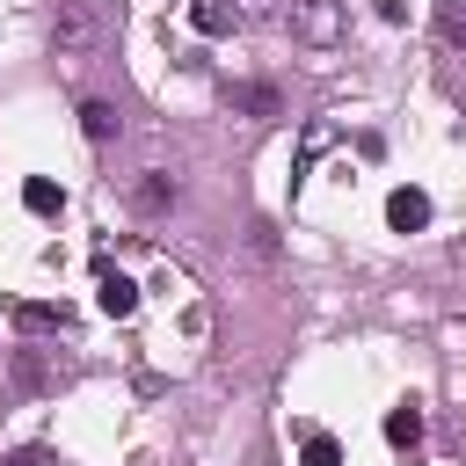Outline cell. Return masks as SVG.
Wrapping results in <instances>:
<instances>
[{
    "label": "cell",
    "mask_w": 466,
    "mask_h": 466,
    "mask_svg": "<svg viewBox=\"0 0 466 466\" xmlns=\"http://www.w3.org/2000/svg\"><path fill=\"white\" fill-rule=\"evenodd\" d=\"M284 22L306 51H328L342 44V0H284Z\"/></svg>",
    "instance_id": "cell-1"
},
{
    "label": "cell",
    "mask_w": 466,
    "mask_h": 466,
    "mask_svg": "<svg viewBox=\"0 0 466 466\" xmlns=\"http://www.w3.org/2000/svg\"><path fill=\"white\" fill-rule=\"evenodd\" d=\"M386 226H393V233H422V226H430V189L400 182V189L386 197Z\"/></svg>",
    "instance_id": "cell-2"
},
{
    "label": "cell",
    "mask_w": 466,
    "mask_h": 466,
    "mask_svg": "<svg viewBox=\"0 0 466 466\" xmlns=\"http://www.w3.org/2000/svg\"><path fill=\"white\" fill-rule=\"evenodd\" d=\"M95 306H102L109 320H131V313H138V284H131V277H116V269L102 262V277H95Z\"/></svg>",
    "instance_id": "cell-3"
},
{
    "label": "cell",
    "mask_w": 466,
    "mask_h": 466,
    "mask_svg": "<svg viewBox=\"0 0 466 466\" xmlns=\"http://www.w3.org/2000/svg\"><path fill=\"white\" fill-rule=\"evenodd\" d=\"M15 386L22 393H51V386H66V364H51L36 350H15Z\"/></svg>",
    "instance_id": "cell-4"
},
{
    "label": "cell",
    "mask_w": 466,
    "mask_h": 466,
    "mask_svg": "<svg viewBox=\"0 0 466 466\" xmlns=\"http://www.w3.org/2000/svg\"><path fill=\"white\" fill-rule=\"evenodd\" d=\"M51 44H58V51H87V44H95V15H87L80 0H73V7H58V22H51Z\"/></svg>",
    "instance_id": "cell-5"
},
{
    "label": "cell",
    "mask_w": 466,
    "mask_h": 466,
    "mask_svg": "<svg viewBox=\"0 0 466 466\" xmlns=\"http://www.w3.org/2000/svg\"><path fill=\"white\" fill-rule=\"evenodd\" d=\"M15 328H22V335H66V328H73V313H66V306L29 299V306H15Z\"/></svg>",
    "instance_id": "cell-6"
},
{
    "label": "cell",
    "mask_w": 466,
    "mask_h": 466,
    "mask_svg": "<svg viewBox=\"0 0 466 466\" xmlns=\"http://www.w3.org/2000/svg\"><path fill=\"white\" fill-rule=\"evenodd\" d=\"M386 444H393V451H415V444H422V408H415V400L386 408Z\"/></svg>",
    "instance_id": "cell-7"
},
{
    "label": "cell",
    "mask_w": 466,
    "mask_h": 466,
    "mask_svg": "<svg viewBox=\"0 0 466 466\" xmlns=\"http://www.w3.org/2000/svg\"><path fill=\"white\" fill-rule=\"evenodd\" d=\"M233 22H240L233 0H189V29L197 36H233Z\"/></svg>",
    "instance_id": "cell-8"
},
{
    "label": "cell",
    "mask_w": 466,
    "mask_h": 466,
    "mask_svg": "<svg viewBox=\"0 0 466 466\" xmlns=\"http://www.w3.org/2000/svg\"><path fill=\"white\" fill-rule=\"evenodd\" d=\"M131 204H138V211H167V204H175V175H167V167H146L138 189H131Z\"/></svg>",
    "instance_id": "cell-9"
},
{
    "label": "cell",
    "mask_w": 466,
    "mask_h": 466,
    "mask_svg": "<svg viewBox=\"0 0 466 466\" xmlns=\"http://www.w3.org/2000/svg\"><path fill=\"white\" fill-rule=\"evenodd\" d=\"M80 131H87L95 146H109V138L124 131V116H116V102H80Z\"/></svg>",
    "instance_id": "cell-10"
},
{
    "label": "cell",
    "mask_w": 466,
    "mask_h": 466,
    "mask_svg": "<svg viewBox=\"0 0 466 466\" xmlns=\"http://www.w3.org/2000/svg\"><path fill=\"white\" fill-rule=\"evenodd\" d=\"M226 102H233V109H248V116H262V124H269V116H284L277 87H226Z\"/></svg>",
    "instance_id": "cell-11"
},
{
    "label": "cell",
    "mask_w": 466,
    "mask_h": 466,
    "mask_svg": "<svg viewBox=\"0 0 466 466\" xmlns=\"http://www.w3.org/2000/svg\"><path fill=\"white\" fill-rule=\"evenodd\" d=\"M437 36H444L451 51L466 44V0H437Z\"/></svg>",
    "instance_id": "cell-12"
},
{
    "label": "cell",
    "mask_w": 466,
    "mask_h": 466,
    "mask_svg": "<svg viewBox=\"0 0 466 466\" xmlns=\"http://www.w3.org/2000/svg\"><path fill=\"white\" fill-rule=\"evenodd\" d=\"M22 204H29L36 218H51V211H58L66 197H58V182H44V175H36V182H22Z\"/></svg>",
    "instance_id": "cell-13"
},
{
    "label": "cell",
    "mask_w": 466,
    "mask_h": 466,
    "mask_svg": "<svg viewBox=\"0 0 466 466\" xmlns=\"http://www.w3.org/2000/svg\"><path fill=\"white\" fill-rule=\"evenodd\" d=\"M299 459H306V466H342V444H335V437H328V430H313V437H306V451H299Z\"/></svg>",
    "instance_id": "cell-14"
},
{
    "label": "cell",
    "mask_w": 466,
    "mask_h": 466,
    "mask_svg": "<svg viewBox=\"0 0 466 466\" xmlns=\"http://www.w3.org/2000/svg\"><path fill=\"white\" fill-rule=\"evenodd\" d=\"M240 22H284V0H233Z\"/></svg>",
    "instance_id": "cell-15"
},
{
    "label": "cell",
    "mask_w": 466,
    "mask_h": 466,
    "mask_svg": "<svg viewBox=\"0 0 466 466\" xmlns=\"http://www.w3.org/2000/svg\"><path fill=\"white\" fill-rule=\"evenodd\" d=\"M0 466H51V451H44V444H22V451H7Z\"/></svg>",
    "instance_id": "cell-16"
},
{
    "label": "cell",
    "mask_w": 466,
    "mask_h": 466,
    "mask_svg": "<svg viewBox=\"0 0 466 466\" xmlns=\"http://www.w3.org/2000/svg\"><path fill=\"white\" fill-rule=\"evenodd\" d=\"M379 15H386V22H400V15H408V0H379Z\"/></svg>",
    "instance_id": "cell-17"
},
{
    "label": "cell",
    "mask_w": 466,
    "mask_h": 466,
    "mask_svg": "<svg viewBox=\"0 0 466 466\" xmlns=\"http://www.w3.org/2000/svg\"><path fill=\"white\" fill-rule=\"evenodd\" d=\"M459 102H466V66H459Z\"/></svg>",
    "instance_id": "cell-18"
}]
</instances>
